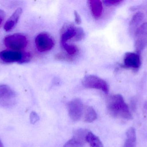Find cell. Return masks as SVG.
I'll return each instance as SVG.
<instances>
[{
    "label": "cell",
    "instance_id": "cell-1",
    "mask_svg": "<svg viewBox=\"0 0 147 147\" xmlns=\"http://www.w3.org/2000/svg\"><path fill=\"white\" fill-rule=\"evenodd\" d=\"M107 107L108 112L113 117L125 120L132 119L129 107L121 95L117 94L110 97L107 100Z\"/></svg>",
    "mask_w": 147,
    "mask_h": 147
},
{
    "label": "cell",
    "instance_id": "cell-2",
    "mask_svg": "<svg viewBox=\"0 0 147 147\" xmlns=\"http://www.w3.org/2000/svg\"><path fill=\"white\" fill-rule=\"evenodd\" d=\"M30 53L26 52L4 50L0 52V60L6 64L27 63L31 60Z\"/></svg>",
    "mask_w": 147,
    "mask_h": 147
},
{
    "label": "cell",
    "instance_id": "cell-3",
    "mask_svg": "<svg viewBox=\"0 0 147 147\" xmlns=\"http://www.w3.org/2000/svg\"><path fill=\"white\" fill-rule=\"evenodd\" d=\"M4 43L6 47L12 51H20L26 47L28 40L24 35L16 33L6 36Z\"/></svg>",
    "mask_w": 147,
    "mask_h": 147
},
{
    "label": "cell",
    "instance_id": "cell-4",
    "mask_svg": "<svg viewBox=\"0 0 147 147\" xmlns=\"http://www.w3.org/2000/svg\"><path fill=\"white\" fill-rule=\"evenodd\" d=\"M135 47L140 54L147 46V22L142 23L134 33Z\"/></svg>",
    "mask_w": 147,
    "mask_h": 147
},
{
    "label": "cell",
    "instance_id": "cell-5",
    "mask_svg": "<svg viewBox=\"0 0 147 147\" xmlns=\"http://www.w3.org/2000/svg\"><path fill=\"white\" fill-rule=\"evenodd\" d=\"M82 83L84 87L88 89L100 90L106 94L109 92V85L107 82L97 76L87 75L83 79Z\"/></svg>",
    "mask_w": 147,
    "mask_h": 147
},
{
    "label": "cell",
    "instance_id": "cell-6",
    "mask_svg": "<svg viewBox=\"0 0 147 147\" xmlns=\"http://www.w3.org/2000/svg\"><path fill=\"white\" fill-rule=\"evenodd\" d=\"M16 94L10 87L6 85H0V105L9 107L15 104Z\"/></svg>",
    "mask_w": 147,
    "mask_h": 147
},
{
    "label": "cell",
    "instance_id": "cell-7",
    "mask_svg": "<svg viewBox=\"0 0 147 147\" xmlns=\"http://www.w3.org/2000/svg\"><path fill=\"white\" fill-rule=\"evenodd\" d=\"M35 43L37 49L40 52L51 50L55 44L53 38L50 35L45 33H40L37 35Z\"/></svg>",
    "mask_w": 147,
    "mask_h": 147
},
{
    "label": "cell",
    "instance_id": "cell-8",
    "mask_svg": "<svg viewBox=\"0 0 147 147\" xmlns=\"http://www.w3.org/2000/svg\"><path fill=\"white\" fill-rule=\"evenodd\" d=\"M67 108L70 117L73 121H78L81 118L84 106L80 99L75 98L69 102L67 104Z\"/></svg>",
    "mask_w": 147,
    "mask_h": 147
},
{
    "label": "cell",
    "instance_id": "cell-9",
    "mask_svg": "<svg viewBox=\"0 0 147 147\" xmlns=\"http://www.w3.org/2000/svg\"><path fill=\"white\" fill-rule=\"evenodd\" d=\"M141 65L140 54L136 52L126 53L123 58V64L122 65L123 68L137 70Z\"/></svg>",
    "mask_w": 147,
    "mask_h": 147
},
{
    "label": "cell",
    "instance_id": "cell-10",
    "mask_svg": "<svg viewBox=\"0 0 147 147\" xmlns=\"http://www.w3.org/2000/svg\"><path fill=\"white\" fill-rule=\"evenodd\" d=\"M88 133L87 130L84 129L77 130L73 138L68 141L63 147H84L86 142V136Z\"/></svg>",
    "mask_w": 147,
    "mask_h": 147
},
{
    "label": "cell",
    "instance_id": "cell-11",
    "mask_svg": "<svg viewBox=\"0 0 147 147\" xmlns=\"http://www.w3.org/2000/svg\"><path fill=\"white\" fill-rule=\"evenodd\" d=\"M77 28L78 27L71 22L65 24L61 31V44L67 43L70 39H74L77 33Z\"/></svg>",
    "mask_w": 147,
    "mask_h": 147
},
{
    "label": "cell",
    "instance_id": "cell-12",
    "mask_svg": "<svg viewBox=\"0 0 147 147\" xmlns=\"http://www.w3.org/2000/svg\"><path fill=\"white\" fill-rule=\"evenodd\" d=\"M22 12V9L19 8L14 11L11 16L8 19L3 27L4 30L6 32L10 31L15 27L20 19Z\"/></svg>",
    "mask_w": 147,
    "mask_h": 147
},
{
    "label": "cell",
    "instance_id": "cell-13",
    "mask_svg": "<svg viewBox=\"0 0 147 147\" xmlns=\"http://www.w3.org/2000/svg\"><path fill=\"white\" fill-rule=\"evenodd\" d=\"M92 14L94 18L98 19L102 14L103 6L101 1L98 0H91L89 1Z\"/></svg>",
    "mask_w": 147,
    "mask_h": 147
},
{
    "label": "cell",
    "instance_id": "cell-14",
    "mask_svg": "<svg viewBox=\"0 0 147 147\" xmlns=\"http://www.w3.org/2000/svg\"><path fill=\"white\" fill-rule=\"evenodd\" d=\"M144 18L143 14L141 12H136L133 16L129 23V29L130 32H135L136 29L139 26L140 23L141 22Z\"/></svg>",
    "mask_w": 147,
    "mask_h": 147
},
{
    "label": "cell",
    "instance_id": "cell-15",
    "mask_svg": "<svg viewBox=\"0 0 147 147\" xmlns=\"http://www.w3.org/2000/svg\"><path fill=\"white\" fill-rule=\"evenodd\" d=\"M127 137L124 147H135L136 142V134L135 129L131 127L127 132Z\"/></svg>",
    "mask_w": 147,
    "mask_h": 147
},
{
    "label": "cell",
    "instance_id": "cell-16",
    "mask_svg": "<svg viewBox=\"0 0 147 147\" xmlns=\"http://www.w3.org/2000/svg\"><path fill=\"white\" fill-rule=\"evenodd\" d=\"M86 141L90 147H103L99 138L91 132H88L86 136Z\"/></svg>",
    "mask_w": 147,
    "mask_h": 147
},
{
    "label": "cell",
    "instance_id": "cell-17",
    "mask_svg": "<svg viewBox=\"0 0 147 147\" xmlns=\"http://www.w3.org/2000/svg\"><path fill=\"white\" fill-rule=\"evenodd\" d=\"M84 112V121L86 123H92L95 121L97 117L96 113L92 107L85 108Z\"/></svg>",
    "mask_w": 147,
    "mask_h": 147
},
{
    "label": "cell",
    "instance_id": "cell-18",
    "mask_svg": "<svg viewBox=\"0 0 147 147\" xmlns=\"http://www.w3.org/2000/svg\"><path fill=\"white\" fill-rule=\"evenodd\" d=\"M61 46L67 53L68 55L72 57L75 55L78 51V48L76 46L73 44H68V43H62Z\"/></svg>",
    "mask_w": 147,
    "mask_h": 147
},
{
    "label": "cell",
    "instance_id": "cell-19",
    "mask_svg": "<svg viewBox=\"0 0 147 147\" xmlns=\"http://www.w3.org/2000/svg\"><path fill=\"white\" fill-rule=\"evenodd\" d=\"M85 34L84 30L80 27L77 28V33L76 36L74 37V40L76 41H79L84 39V37Z\"/></svg>",
    "mask_w": 147,
    "mask_h": 147
},
{
    "label": "cell",
    "instance_id": "cell-20",
    "mask_svg": "<svg viewBox=\"0 0 147 147\" xmlns=\"http://www.w3.org/2000/svg\"><path fill=\"white\" fill-rule=\"evenodd\" d=\"M56 59L60 60H64L68 61L69 60L71 61V59H72V57L69 56L68 54H63L60 53L57 54L56 55Z\"/></svg>",
    "mask_w": 147,
    "mask_h": 147
},
{
    "label": "cell",
    "instance_id": "cell-21",
    "mask_svg": "<svg viewBox=\"0 0 147 147\" xmlns=\"http://www.w3.org/2000/svg\"><path fill=\"white\" fill-rule=\"evenodd\" d=\"M103 2L106 6H112L120 4L123 1H121V0H105Z\"/></svg>",
    "mask_w": 147,
    "mask_h": 147
},
{
    "label": "cell",
    "instance_id": "cell-22",
    "mask_svg": "<svg viewBox=\"0 0 147 147\" xmlns=\"http://www.w3.org/2000/svg\"><path fill=\"white\" fill-rule=\"evenodd\" d=\"M30 120L31 123L34 124L39 120V117L36 112L32 111L30 114Z\"/></svg>",
    "mask_w": 147,
    "mask_h": 147
},
{
    "label": "cell",
    "instance_id": "cell-23",
    "mask_svg": "<svg viewBox=\"0 0 147 147\" xmlns=\"http://www.w3.org/2000/svg\"><path fill=\"white\" fill-rule=\"evenodd\" d=\"M6 16V14L3 10L0 9V27L1 26Z\"/></svg>",
    "mask_w": 147,
    "mask_h": 147
},
{
    "label": "cell",
    "instance_id": "cell-24",
    "mask_svg": "<svg viewBox=\"0 0 147 147\" xmlns=\"http://www.w3.org/2000/svg\"><path fill=\"white\" fill-rule=\"evenodd\" d=\"M74 16H75V21L77 24H80L81 23V18L78 12L74 11Z\"/></svg>",
    "mask_w": 147,
    "mask_h": 147
},
{
    "label": "cell",
    "instance_id": "cell-25",
    "mask_svg": "<svg viewBox=\"0 0 147 147\" xmlns=\"http://www.w3.org/2000/svg\"><path fill=\"white\" fill-rule=\"evenodd\" d=\"M0 147H4V146H3V144L2 142L1 141V140H0Z\"/></svg>",
    "mask_w": 147,
    "mask_h": 147
},
{
    "label": "cell",
    "instance_id": "cell-26",
    "mask_svg": "<svg viewBox=\"0 0 147 147\" xmlns=\"http://www.w3.org/2000/svg\"><path fill=\"white\" fill-rule=\"evenodd\" d=\"M144 107H145V109H146L147 111V102L146 103V104H145Z\"/></svg>",
    "mask_w": 147,
    "mask_h": 147
}]
</instances>
